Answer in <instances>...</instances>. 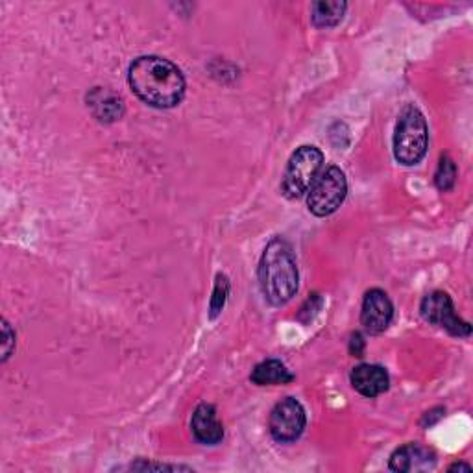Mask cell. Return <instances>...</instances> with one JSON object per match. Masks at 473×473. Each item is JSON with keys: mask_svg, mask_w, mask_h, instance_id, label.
Masks as SVG:
<instances>
[{"mask_svg": "<svg viewBox=\"0 0 473 473\" xmlns=\"http://www.w3.org/2000/svg\"><path fill=\"white\" fill-rule=\"evenodd\" d=\"M128 82L131 91L148 106L169 110L178 106L185 95V78L169 59L142 56L130 65Z\"/></svg>", "mask_w": 473, "mask_h": 473, "instance_id": "cell-1", "label": "cell"}, {"mask_svg": "<svg viewBox=\"0 0 473 473\" xmlns=\"http://www.w3.org/2000/svg\"><path fill=\"white\" fill-rule=\"evenodd\" d=\"M298 265L290 245L276 236L272 239L259 261V285L265 300L274 305L281 307L292 300L298 292Z\"/></svg>", "mask_w": 473, "mask_h": 473, "instance_id": "cell-2", "label": "cell"}, {"mask_svg": "<svg viewBox=\"0 0 473 473\" xmlns=\"http://www.w3.org/2000/svg\"><path fill=\"white\" fill-rule=\"evenodd\" d=\"M429 146V128L424 113L409 104L402 110L394 131V157L405 167L418 165Z\"/></svg>", "mask_w": 473, "mask_h": 473, "instance_id": "cell-3", "label": "cell"}, {"mask_svg": "<svg viewBox=\"0 0 473 473\" xmlns=\"http://www.w3.org/2000/svg\"><path fill=\"white\" fill-rule=\"evenodd\" d=\"M324 167V153L317 146H300L289 160V165L283 174L281 191L287 198H301L312 184L317 182Z\"/></svg>", "mask_w": 473, "mask_h": 473, "instance_id": "cell-4", "label": "cell"}, {"mask_svg": "<svg viewBox=\"0 0 473 473\" xmlns=\"http://www.w3.org/2000/svg\"><path fill=\"white\" fill-rule=\"evenodd\" d=\"M348 194V180L344 173L331 165L321 176L307 193V207L314 216H330L333 215L346 200Z\"/></svg>", "mask_w": 473, "mask_h": 473, "instance_id": "cell-5", "label": "cell"}, {"mask_svg": "<svg viewBox=\"0 0 473 473\" xmlns=\"http://www.w3.org/2000/svg\"><path fill=\"white\" fill-rule=\"evenodd\" d=\"M420 312L426 322L446 330L453 337L471 335V326L457 317L449 294L442 290H435L427 294L420 305Z\"/></svg>", "mask_w": 473, "mask_h": 473, "instance_id": "cell-6", "label": "cell"}, {"mask_svg": "<svg viewBox=\"0 0 473 473\" xmlns=\"http://www.w3.org/2000/svg\"><path fill=\"white\" fill-rule=\"evenodd\" d=\"M307 418L301 404L294 398L281 400L270 413L268 429L276 442L289 444L301 436Z\"/></svg>", "mask_w": 473, "mask_h": 473, "instance_id": "cell-7", "label": "cell"}, {"mask_svg": "<svg viewBox=\"0 0 473 473\" xmlns=\"http://www.w3.org/2000/svg\"><path fill=\"white\" fill-rule=\"evenodd\" d=\"M394 319V305L384 290L372 289L364 294L361 309V324L366 333L381 335Z\"/></svg>", "mask_w": 473, "mask_h": 473, "instance_id": "cell-8", "label": "cell"}, {"mask_svg": "<svg viewBox=\"0 0 473 473\" xmlns=\"http://www.w3.org/2000/svg\"><path fill=\"white\" fill-rule=\"evenodd\" d=\"M388 466L392 471L404 473L429 471L436 466V455L422 444H405L392 453Z\"/></svg>", "mask_w": 473, "mask_h": 473, "instance_id": "cell-9", "label": "cell"}, {"mask_svg": "<svg viewBox=\"0 0 473 473\" xmlns=\"http://www.w3.org/2000/svg\"><path fill=\"white\" fill-rule=\"evenodd\" d=\"M350 379H352V386L359 394H363L364 398L381 396V394L388 390V384H390L386 370L377 364H361L353 368Z\"/></svg>", "mask_w": 473, "mask_h": 473, "instance_id": "cell-10", "label": "cell"}, {"mask_svg": "<svg viewBox=\"0 0 473 473\" xmlns=\"http://www.w3.org/2000/svg\"><path fill=\"white\" fill-rule=\"evenodd\" d=\"M191 429L194 438L205 446H216L224 438V427L218 422L216 409L209 404H202L196 407L191 420Z\"/></svg>", "mask_w": 473, "mask_h": 473, "instance_id": "cell-11", "label": "cell"}, {"mask_svg": "<svg viewBox=\"0 0 473 473\" xmlns=\"http://www.w3.org/2000/svg\"><path fill=\"white\" fill-rule=\"evenodd\" d=\"M88 106L93 110L95 117L102 122H113L121 119L124 113L122 100L106 89H95L88 97Z\"/></svg>", "mask_w": 473, "mask_h": 473, "instance_id": "cell-12", "label": "cell"}, {"mask_svg": "<svg viewBox=\"0 0 473 473\" xmlns=\"http://www.w3.org/2000/svg\"><path fill=\"white\" fill-rule=\"evenodd\" d=\"M254 384L259 386H270V384H287L294 381V375L289 372V368L276 359H268L261 364H258L250 375Z\"/></svg>", "mask_w": 473, "mask_h": 473, "instance_id": "cell-13", "label": "cell"}, {"mask_svg": "<svg viewBox=\"0 0 473 473\" xmlns=\"http://www.w3.org/2000/svg\"><path fill=\"white\" fill-rule=\"evenodd\" d=\"M346 10L348 5L341 3V0L337 3H314L310 8L312 25L319 28H333L342 21Z\"/></svg>", "mask_w": 473, "mask_h": 473, "instance_id": "cell-14", "label": "cell"}, {"mask_svg": "<svg viewBox=\"0 0 473 473\" xmlns=\"http://www.w3.org/2000/svg\"><path fill=\"white\" fill-rule=\"evenodd\" d=\"M455 180H457V167L453 163V160H449L447 155H442L440 157V163H438V171L435 174V182H436V187L444 193L451 191L453 185H455Z\"/></svg>", "mask_w": 473, "mask_h": 473, "instance_id": "cell-15", "label": "cell"}, {"mask_svg": "<svg viewBox=\"0 0 473 473\" xmlns=\"http://www.w3.org/2000/svg\"><path fill=\"white\" fill-rule=\"evenodd\" d=\"M3 339H5V346H3V361H8L14 348H16V335L10 328V324L6 321H3Z\"/></svg>", "mask_w": 473, "mask_h": 473, "instance_id": "cell-16", "label": "cell"}, {"mask_svg": "<svg viewBox=\"0 0 473 473\" xmlns=\"http://www.w3.org/2000/svg\"><path fill=\"white\" fill-rule=\"evenodd\" d=\"M131 469H189L185 466H167V464H150V462H137L130 466Z\"/></svg>", "mask_w": 473, "mask_h": 473, "instance_id": "cell-17", "label": "cell"}, {"mask_svg": "<svg viewBox=\"0 0 473 473\" xmlns=\"http://www.w3.org/2000/svg\"><path fill=\"white\" fill-rule=\"evenodd\" d=\"M363 348H364V341L359 333H355L350 342V352L353 353V357H363Z\"/></svg>", "mask_w": 473, "mask_h": 473, "instance_id": "cell-18", "label": "cell"}, {"mask_svg": "<svg viewBox=\"0 0 473 473\" xmlns=\"http://www.w3.org/2000/svg\"><path fill=\"white\" fill-rule=\"evenodd\" d=\"M449 471H466V473H471V466H469V464H464V462H457V464L449 466Z\"/></svg>", "mask_w": 473, "mask_h": 473, "instance_id": "cell-19", "label": "cell"}]
</instances>
